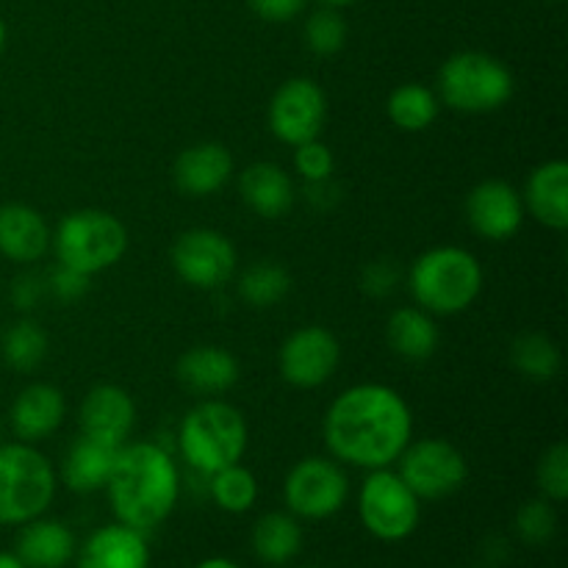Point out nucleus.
Here are the masks:
<instances>
[{
	"mask_svg": "<svg viewBox=\"0 0 568 568\" xmlns=\"http://www.w3.org/2000/svg\"><path fill=\"white\" fill-rule=\"evenodd\" d=\"M236 247L231 239L211 227L181 233L172 244V270L186 286L216 292L236 275Z\"/></svg>",
	"mask_w": 568,
	"mask_h": 568,
	"instance_id": "nucleus-11",
	"label": "nucleus"
},
{
	"mask_svg": "<svg viewBox=\"0 0 568 568\" xmlns=\"http://www.w3.org/2000/svg\"><path fill=\"white\" fill-rule=\"evenodd\" d=\"M250 430L242 410L216 397L192 405L178 425V447L183 460L200 475L211 477L225 466L242 464Z\"/></svg>",
	"mask_w": 568,
	"mask_h": 568,
	"instance_id": "nucleus-4",
	"label": "nucleus"
},
{
	"mask_svg": "<svg viewBox=\"0 0 568 568\" xmlns=\"http://www.w3.org/2000/svg\"><path fill=\"white\" fill-rule=\"evenodd\" d=\"M128 242L125 222L103 209L72 211L50 231L55 261L89 277L120 264Z\"/></svg>",
	"mask_w": 568,
	"mask_h": 568,
	"instance_id": "nucleus-5",
	"label": "nucleus"
},
{
	"mask_svg": "<svg viewBox=\"0 0 568 568\" xmlns=\"http://www.w3.org/2000/svg\"><path fill=\"white\" fill-rule=\"evenodd\" d=\"M258 477L242 464L225 466L211 475V497L225 514H247L258 503Z\"/></svg>",
	"mask_w": 568,
	"mask_h": 568,
	"instance_id": "nucleus-31",
	"label": "nucleus"
},
{
	"mask_svg": "<svg viewBox=\"0 0 568 568\" xmlns=\"http://www.w3.org/2000/svg\"><path fill=\"white\" fill-rule=\"evenodd\" d=\"M521 203L536 222L549 231L568 227V164L564 159H552L538 164L527 175Z\"/></svg>",
	"mask_w": 568,
	"mask_h": 568,
	"instance_id": "nucleus-20",
	"label": "nucleus"
},
{
	"mask_svg": "<svg viewBox=\"0 0 568 568\" xmlns=\"http://www.w3.org/2000/svg\"><path fill=\"white\" fill-rule=\"evenodd\" d=\"M333 170H336L333 150L325 142H320V139H311V142H303L294 148V172L305 183L331 181Z\"/></svg>",
	"mask_w": 568,
	"mask_h": 568,
	"instance_id": "nucleus-35",
	"label": "nucleus"
},
{
	"mask_svg": "<svg viewBox=\"0 0 568 568\" xmlns=\"http://www.w3.org/2000/svg\"><path fill=\"white\" fill-rule=\"evenodd\" d=\"M50 250V227L26 203L0 205V255L11 264H33Z\"/></svg>",
	"mask_w": 568,
	"mask_h": 568,
	"instance_id": "nucleus-21",
	"label": "nucleus"
},
{
	"mask_svg": "<svg viewBox=\"0 0 568 568\" xmlns=\"http://www.w3.org/2000/svg\"><path fill=\"white\" fill-rule=\"evenodd\" d=\"M483 281L486 275L477 255L458 244L425 250L408 272L414 303L433 316H455L469 311L480 297Z\"/></svg>",
	"mask_w": 568,
	"mask_h": 568,
	"instance_id": "nucleus-3",
	"label": "nucleus"
},
{
	"mask_svg": "<svg viewBox=\"0 0 568 568\" xmlns=\"http://www.w3.org/2000/svg\"><path fill=\"white\" fill-rule=\"evenodd\" d=\"M320 6H331V9H347V6L358 3V0H316Z\"/></svg>",
	"mask_w": 568,
	"mask_h": 568,
	"instance_id": "nucleus-42",
	"label": "nucleus"
},
{
	"mask_svg": "<svg viewBox=\"0 0 568 568\" xmlns=\"http://www.w3.org/2000/svg\"><path fill=\"white\" fill-rule=\"evenodd\" d=\"M175 375L189 392L200 394V397H220L236 386L242 377V366L231 349L216 347V344H200L181 355Z\"/></svg>",
	"mask_w": 568,
	"mask_h": 568,
	"instance_id": "nucleus-18",
	"label": "nucleus"
},
{
	"mask_svg": "<svg viewBox=\"0 0 568 568\" xmlns=\"http://www.w3.org/2000/svg\"><path fill=\"white\" fill-rule=\"evenodd\" d=\"M150 549L144 532L133 527L105 525L98 527L75 552V568H148Z\"/></svg>",
	"mask_w": 568,
	"mask_h": 568,
	"instance_id": "nucleus-17",
	"label": "nucleus"
},
{
	"mask_svg": "<svg viewBox=\"0 0 568 568\" xmlns=\"http://www.w3.org/2000/svg\"><path fill=\"white\" fill-rule=\"evenodd\" d=\"M308 0H247L250 11L264 22H292L303 14Z\"/></svg>",
	"mask_w": 568,
	"mask_h": 568,
	"instance_id": "nucleus-38",
	"label": "nucleus"
},
{
	"mask_svg": "<svg viewBox=\"0 0 568 568\" xmlns=\"http://www.w3.org/2000/svg\"><path fill=\"white\" fill-rule=\"evenodd\" d=\"M514 527L521 541L530 544V547H544L558 532V514H555L549 499H530L516 510Z\"/></svg>",
	"mask_w": 568,
	"mask_h": 568,
	"instance_id": "nucleus-33",
	"label": "nucleus"
},
{
	"mask_svg": "<svg viewBox=\"0 0 568 568\" xmlns=\"http://www.w3.org/2000/svg\"><path fill=\"white\" fill-rule=\"evenodd\" d=\"M3 50H6V22L3 17H0V55H3Z\"/></svg>",
	"mask_w": 568,
	"mask_h": 568,
	"instance_id": "nucleus-43",
	"label": "nucleus"
},
{
	"mask_svg": "<svg viewBox=\"0 0 568 568\" xmlns=\"http://www.w3.org/2000/svg\"><path fill=\"white\" fill-rule=\"evenodd\" d=\"M347 20H344L342 9H331V6H320L314 14L305 20L303 37L305 44L314 55H336L342 53L344 44H347Z\"/></svg>",
	"mask_w": 568,
	"mask_h": 568,
	"instance_id": "nucleus-32",
	"label": "nucleus"
},
{
	"mask_svg": "<svg viewBox=\"0 0 568 568\" xmlns=\"http://www.w3.org/2000/svg\"><path fill=\"white\" fill-rule=\"evenodd\" d=\"M288 292H292V275L272 261H258V264L247 266L239 277V297L250 308H272V305L283 303Z\"/></svg>",
	"mask_w": 568,
	"mask_h": 568,
	"instance_id": "nucleus-29",
	"label": "nucleus"
},
{
	"mask_svg": "<svg viewBox=\"0 0 568 568\" xmlns=\"http://www.w3.org/2000/svg\"><path fill=\"white\" fill-rule=\"evenodd\" d=\"M250 547H253L255 558L270 566L292 564L303 549V525L288 510H270L253 525Z\"/></svg>",
	"mask_w": 568,
	"mask_h": 568,
	"instance_id": "nucleus-26",
	"label": "nucleus"
},
{
	"mask_svg": "<svg viewBox=\"0 0 568 568\" xmlns=\"http://www.w3.org/2000/svg\"><path fill=\"white\" fill-rule=\"evenodd\" d=\"M322 436L333 460L355 469H386L397 464L414 438V414L397 388L358 383L338 394L322 422Z\"/></svg>",
	"mask_w": 568,
	"mask_h": 568,
	"instance_id": "nucleus-1",
	"label": "nucleus"
},
{
	"mask_svg": "<svg viewBox=\"0 0 568 568\" xmlns=\"http://www.w3.org/2000/svg\"><path fill=\"white\" fill-rule=\"evenodd\" d=\"M510 364L527 381L547 383L555 381L564 369V353L552 336L530 331L516 336V342L510 344Z\"/></svg>",
	"mask_w": 568,
	"mask_h": 568,
	"instance_id": "nucleus-28",
	"label": "nucleus"
},
{
	"mask_svg": "<svg viewBox=\"0 0 568 568\" xmlns=\"http://www.w3.org/2000/svg\"><path fill=\"white\" fill-rule=\"evenodd\" d=\"M514 72L483 50L453 53L438 70V100L460 114H491L514 98Z\"/></svg>",
	"mask_w": 568,
	"mask_h": 568,
	"instance_id": "nucleus-6",
	"label": "nucleus"
},
{
	"mask_svg": "<svg viewBox=\"0 0 568 568\" xmlns=\"http://www.w3.org/2000/svg\"><path fill=\"white\" fill-rule=\"evenodd\" d=\"M270 131L277 142L297 148V144L320 139L327 122V94L314 78H288L275 89L270 100Z\"/></svg>",
	"mask_w": 568,
	"mask_h": 568,
	"instance_id": "nucleus-12",
	"label": "nucleus"
},
{
	"mask_svg": "<svg viewBox=\"0 0 568 568\" xmlns=\"http://www.w3.org/2000/svg\"><path fill=\"white\" fill-rule=\"evenodd\" d=\"M75 532L55 519H31L20 525L14 555L28 568H64L75 560Z\"/></svg>",
	"mask_w": 568,
	"mask_h": 568,
	"instance_id": "nucleus-23",
	"label": "nucleus"
},
{
	"mask_svg": "<svg viewBox=\"0 0 568 568\" xmlns=\"http://www.w3.org/2000/svg\"><path fill=\"white\" fill-rule=\"evenodd\" d=\"M0 355H3L6 366L14 372H28L37 369L39 364L48 355V333L39 322L33 320H20L3 333L0 338Z\"/></svg>",
	"mask_w": 568,
	"mask_h": 568,
	"instance_id": "nucleus-30",
	"label": "nucleus"
},
{
	"mask_svg": "<svg viewBox=\"0 0 568 568\" xmlns=\"http://www.w3.org/2000/svg\"><path fill=\"white\" fill-rule=\"evenodd\" d=\"M67 416V399L53 383H31L14 397L9 408V425L17 442L39 444L53 436Z\"/></svg>",
	"mask_w": 568,
	"mask_h": 568,
	"instance_id": "nucleus-16",
	"label": "nucleus"
},
{
	"mask_svg": "<svg viewBox=\"0 0 568 568\" xmlns=\"http://www.w3.org/2000/svg\"><path fill=\"white\" fill-rule=\"evenodd\" d=\"M538 491L549 503H566L568 499V444L555 442L541 455L536 469Z\"/></svg>",
	"mask_w": 568,
	"mask_h": 568,
	"instance_id": "nucleus-34",
	"label": "nucleus"
},
{
	"mask_svg": "<svg viewBox=\"0 0 568 568\" xmlns=\"http://www.w3.org/2000/svg\"><path fill=\"white\" fill-rule=\"evenodd\" d=\"M397 464V475L419 497V503L453 497L469 480L466 455L447 438H419V442L410 438Z\"/></svg>",
	"mask_w": 568,
	"mask_h": 568,
	"instance_id": "nucleus-9",
	"label": "nucleus"
},
{
	"mask_svg": "<svg viewBox=\"0 0 568 568\" xmlns=\"http://www.w3.org/2000/svg\"><path fill=\"white\" fill-rule=\"evenodd\" d=\"M347 497L349 477L344 466L322 455L297 460L283 480L286 510L303 521L331 519L347 505Z\"/></svg>",
	"mask_w": 568,
	"mask_h": 568,
	"instance_id": "nucleus-10",
	"label": "nucleus"
},
{
	"mask_svg": "<svg viewBox=\"0 0 568 568\" xmlns=\"http://www.w3.org/2000/svg\"><path fill=\"white\" fill-rule=\"evenodd\" d=\"M39 294H42V286H39L37 277H20V281L14 283V288H11V297H14V303L20 305V308H33Z\"/></svg>",
	"mask_w": 568,
	"mask_h": 568,
	"instance_id": "nucleus-39",
	"label": "nucleus"
},
{
	"mask_svg": "<svg viewBox=\"0 0 568 568\" xmlns=\"http://www.w3.org/2000/svg\"><path fill=\"white\" fill-rule=\"evenodd\" d=\"M438 111H442V100L436 89L425 83H399L386 100L388 120L405 133L427 131L438 120Z\"/></svg>",
	"mask_w": 568,
	"mask_h": 568,
	"instance_id": "nucleus-27",
	"label": "nucleus"
},
{
	"mask_svg": "<svg viewBox=\"0 0 568 568\" xmlns=\"http://www.w3.org/2000/svg\"><path fill=\"white\" fill-rule=\"evenodd\" d=\"M197 568H242V566L233 564V560H227V558H209V560H203Z\"/></svg>",
	"mask_w": 568,
	"mask_h": 568,
	"instance_id": "nucleus-40",
	"label": "nucleus"
},
{
	"mask_svg": "<svg viewBox=\"0 0 568 568\" xmlns=\"http://www.w3.org/2000/svg\"><path fill=\"white\" fill-rule=\"evenodd\" d=\"M244 205L261 220H281L294 205V183L281 164L258 161L239 175Z\"/></svg>",
	"mask_w": 568,
	"mask_h": 568,
	"instance_id": "nucleus-22",
	"label": "nucleus"
},
{
	"mask_svg": "<svg viewBox=\"0 0 568 568\" xmlns=\"http://www.w3.org/2000/svg\"><path fill=\"white\" fill-rule=\"evenodd\" d=\"M0 568H28L14 552H0Z\"/></svg>",
	"mask_w": 568,
	"mask_h": 568,
	"instance_id": "nucleus-41",
	"label": "nucleus"
},
{
	"mask_svg": "<svg viewBox=\"0 0 568 568\" xmlns=\"http://www.w3.org/2000/svg\"><path fill=\"white\" fill-rule=\"evenodd\" d=\"M55 469L37 444H0V527L39 519L53 505Z\"/></svg>",
	"mask_w": 568,
	"mask_h": 568,
	"instance_id": "nucleus-7",
	"label": "nucleus"
},
{
	"mask_svg": "<svg viewBox=\"0 0 568 568\" xmlns=\"http://www.w3.org/2000/svg\"><path fill=\"white\" fill-rule=\"evenodd\" d=\"M89 281H92L89 275H81V272L59 264L53 272H50L44 288H50V292H53V297H59L61 303H72V300H81L83 294L89 292Z\"/></svg>",
	"mask_w": 568,
	"mask_h": 568,
	"instance_id": "nucleus-37",
	"label": "nucleus"
},
{
	"mask_svg": "<svg viewBox=\"0 0 568 568\" xmlns=\"http://www.w3.org/2000/svg\"><path fill=\"white\" fill-rule=\"evenodd\" d=\"M466 222H469L471 233L486 242H508L525 222L521 192H516V186L499 181V178L480 181L466 194Z\"/></svg>",
	"mask_w": 568,
	"mask_h": 568,
	"instance_id": "nucleus-14",
	"label": "nucleus"
},
{
	"mask_svg": "<svg viewBox=\"0 0 568 568\" xmlns=\"http://www.w3.org/2000/svg\"><path fill=\"white\" fill-rule=\"evenodd\" d=\"M114 444H105L100 438L81 436L70 444L64 455V464H61V480L70 488L72 494H94L103 491L105 483H109L111 466L116 458Z\"/></svg>",
	"mask_w": 568,
	"mask_h": 568,
	"instance_id": "nucleus-24",
	"label": "nucleus"
},
{
	"mask_svg": "<svg viewBox=\"0 0 568 568\" xmlns=\"http://www.w3.org/2000/svg\"><path fill=\"white\" fill-rule=\"evenodd\" d=\"M175 186L189 197H211L233 178V155L220 142H200L183 150L175 161Z\"/></svg>",
	"mask_w": 568,
	"mask_h": 568,
	"instance_id": "nucleus-19",
	"label": "nucleus"
},
{
	"mask_svg": "<svg viewBox=\"0 0 568 568\" xmlns=\"http://www.w3.org/2000/svg\"><path fill=\"white\" fill-rule=\"evenodd\" d=\"M120 525L150 532L164 525L181 499V471L172 455L153 442H125L116 449L103 488Z\"/></svg>",
	"mask_w": 568,
	"mask_h": 568,
	"instance_id": "nucleus-2",
	"label": "nucleus"
},
{
	"mask_svg": "<svg viewBox=\"0 0 568 568\" xmlns=\"http://www.w3.org/2000/svg\"><path fill=\"white\" fill-rule=\"evenodd\" d=\"M399 283V270L392 261H372L369 266H364L361 272V292L369 294V297H388V294L397 288Z\"/></svg>",
	"mask_w": 568,
	"mask_h": 568,
	"instance_id": "nucleus-36",
	"label": "nucleus"
},
{
	"mask_svg": "<svg viewBox=\"0 0 568 568\" xmlns=\"http://www.w3.org/2000/svg\"><path fill=\"white\" fill-rule=\"evenodd\" d=\"M342 364V344L327 327H297L277 349L281 377L294 388H320L336 375Z\"/></svg>",
	"mask_w": 568,
	"mask_h": 568,
	"instance_id": "nucleus-13",
	"label": "nucleus"
},
{
	"mask_svg": "<svg viewBox=\"0 0 568 568\" xmlns=\"http://www.w3.org/2000/svg\"><path fill=\"white\" fill-rule=\"evenodd\" d=\"M386 342L394 355L410 361V364H419L436 353L442 333H438L436 316L427 314L419 305H403L388 316Z\"/></svg>",
	"mask_w": 568,
	"mask_h": 568,
	"instance_id": "nucleus-25",
	"label": "nucleus"
},
{
	"mask_svg": "<svg viewBox=\"0 0 568 568\" xmlns=\"http://www.w3.org/2000/svg\"><path fill=\"white\" fill-rule=\"evenodd\" d=\"M78 425L87 436L122 447L136 425V405L122 386L100 383V386L89 388L83 397L81 408H78Z\"/></svg>",
	"mask_w": 568,
	"mask_h": 568,
	"instance_id": "nucleus-15",
	"label": "nucleus"
},
{
	"mask_svg": "<svg viewBox=\"0 0 568 568\" xmlns=\"http://www.w3.org/2000/svg\"><path fill=\"white\" fill-rule=\"evenodd\" d=\"M358 519L377 541L397 544L419 527L422 503L392 466L372 469L358 488Z\"/></svg>",
	"mask_w": 568,
	"mask_h": 568,
	"instance_id": "nucleus-8",
	"label": "nucleus"
},
{
	"mask_svg": "<svg viewBox=\"0 0 568 568\" xmlns=\"http://www.w3.org/2000/svg\"><path fill=\"white\" fill-rule=\"evenodd\" d=\"M558 3H564V0H558Z\"/></svg>",
	"mask_w": 568,
	"mask_h": 568,
	"instance_id": "nucleus-44",
	"label": "nucleus"
}]
</instances>
